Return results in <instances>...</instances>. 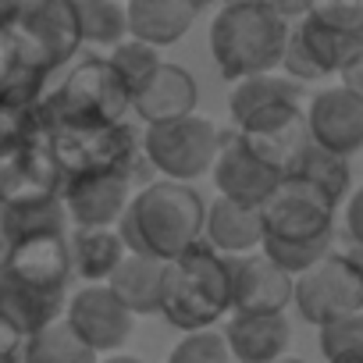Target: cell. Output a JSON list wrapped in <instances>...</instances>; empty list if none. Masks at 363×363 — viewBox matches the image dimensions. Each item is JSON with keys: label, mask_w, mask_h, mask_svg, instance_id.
I'll use <instances>...</instances> for the list:
<instances>
[{"label": "cell", "mask_w": 363, "mask_h": 363, "mask_svg": "<svg viewBox=\"0 0 363 363\" xmlns=\"http://www.w3.org/2000/svg\"><path fill=\"white\" fill-rule=\"evenodd\" d=\"M203 196L182 182H146L132 193L121 221L114 225L132 257L174 260L178 253L203 242Z\"/></svg>", "instance_id": "6da1fadb"}, {"label": "cell", "mask_w": 363, "mask_h": 363, "mask_svg": "<svg viewBox=\"0 0 363 363\" xmlns=\"http://www.w3.org/2000/svg\"><path fill=\"white\" fill-rule=\"evenodd\" d=\"M47 150L61 171V178H82V174H128L146 178L150 164L139 150V135L125 121H82V118H57L36 104Z\"/></svg>", "instance_id": "7a4b0ae2"}, {"label": "cell", "mask_w": 363, "mask_h": 363, "mask_svg": "<svg viewBox=\"0 0 363 363\" xmlns=\"http://www.w3.org/2000/svg\"><path fill=\"white\" fill-rule=\"evenodd\" d=\"M232 310V271L228 257L214 253L207 242L164 260L160 274V317L186 331H214V324Z\"/></svg>", "instance_id": "3957f363"}, {"label": "cell", "mask_w": 363, "mask_h": 363, "mask_svg": "<svg viewBox=\"0 0 363 363\" xmlns=\"http://www.w3.org/2000/svg\"><path fill=\"white\" fill-rule=\"evenodd\" d=\"M289 29L267 0H235L225 4L211 22V54L228 82L274 75L281 65Z\"/></svg>", "instance_id": "277c9868"}, {"label": "cell", "mask_w": 363, "mask_h": 363, "mask_svg": "<svg viewBox=\"0 0 363 363\" xmlns=\"http://www.w3.org/2000/svg\"><path fill=\"white\" fill-rule=\"evenodd\" d=\"M218 146H221L218 125L200 114L150 125L139 139L146 164L153 171H160L164 182H182V186H189L193 178H200L214 167Z\"/></svg>", "instance_id": "5b68a950"}, {"label": "cell", "mask_w": 363, "mask_h": 363, "mask_svg": "<svg viewBox=\"0 0 363 363\" xmlns=\"http://www.w3.org/2000/svg\"><path fill=\"white\" fill-rule=\"evenodd\" d=\"M292 303L313 328L363 313V264L352 253H328L292 281Z\"/></svg>", "instance_id": "8992f818"}, {"label": "cell", "mask_w": 363, "mask_h": 363, "mask_svg": "<svg viewBox=\"0 0 363 363\" xmlns=\"http://www.w3.org/2000/svg\"><path fill=\"white\" fill-rule=\"evenodd\" d=\"M43 107L57 118H82V121H121L132 111V93L121 82V75L111 68L107 57H82L72 75L54 89V96H43Z\"/></svg>", "instance_id": "52a82bcc"}, {"label": "cell", "mask_w": 363, "mask_h": 363, "mask_svg": "<svg viewBox=\"0 0 363 363\" xmlns=\"http://www.w3.org/2000/svg\"><path fill=\"white\" fill-rule=\"evenodd\" d=\"M264 239L271 242H317L335 235V203L310 182L285 174L260 207Z\"/></svg>", "instance_id": "ba28073f"}, {"label": "cell", "mask_w": 363, "mask_h": 363, "mask_svg": "<svg viewBox=\"0 0 363 363\" xmlns=\"http://www.w3.org/2000/svg\"><path fill=\"white\" fill-rule=\"evenodd\" d=\"M292 33L324 79L338 75L356 54H363V4H352V0L310 4Z\"/></svg>", "instance_id": "9c48e42d"}, {"label": "cell", "mask_w": 363, "mask_h": 363, "mask_svg": "<svg viewBox=\"0 0 363 363\" xmlns=\"http://www.w3.org/2000/svg\"><path fill=\"white\" fill-rule=\"evenodd\" d=\"M235 132H239V139L246 143V150H250L260 164H267L271 171H278L281 178L296 167V160H299L303 150L310 146L303 104L267 107V111L246 118Z\"/></svg>", "instance_id": "30bf717a"}, {"label": "cell", "mask_w": 363, "mask_h": 363, "mask_svg": "<svg viewBox=\"0 0 363 363\" xmlns=\"http://www.w3.org/2000/svg\"><path fill=\"white\" fill-rule=\"evenodd\" d=\"M11 29L43 61L47 72L68 65L82 43L72 0H18V18Z\"/></svg>", "instance_id": "8fae6325"}, {"label": "cell", "mask_w": 363, "mask_h": 363, "mask_svg": "<svg viewBox=\"0 0 363 363\" xmlns=\"http://www.w3.org/2000/svg\"><path fill=\"white\" fill-rule=\"evenodd\" d=\"M65 320L96 356L100 352L114 356L132 338V324H135V317L111 296L107 285H82L75 296H68Z\"/></svg>", "instance_id": "7c38bea8"}, {"label": "cell", "mask_w": 363, "mask_h": 363, "mask_svg": "<svg viewBox=\"0 0 363 363\" xmlns=\"http://www.w3.org/2000/svg\"><path fill=\"white\" fill-rule=\"evenodd\" d=\"M65 178L47 150V139H29L0 157V207H26L61 196Z\"/></svg>", "instance_id": "4fadbf2b"}, {"label": "cell", "mask_w": 363, "mask_h": 363, "mask_svg": "<svg viewBox=\"0 0 363 363\" xmlns=\"http://www.w3.org/2000/svg\"><path fill=\"white\" fill-rule=\"evenodd\" d=\"M303 114H306V132L313 146L345 160L363 150V100L356 93L342 86L320 89Z\"/></svg>", "instance_id": "5bb4252c"}, {"label": "cell", "mask_w": 363, "mask_h": 363, "mask_svg": "<svg viewBox=\"0 0 363 363\" xmlns=\"http://www.w3.org/2000/svg\"><path fill=\"white\" fill-rule=\"evenodd\" d=\"M211 174H214V186H218L221 200L239 203V207H257V211L264 207V200L281 182L278 171H271L267 164H260L246 150L239 132H221V146H218Z\"/></svg>", "instance_id": "9a60e30c"}, {"label": "cell", "mask_w": 363, "mask_h": 363, "mask_svg": "<svg viewBox=\"0 0 363 363\" xmlns=\"http://www.w3.org/2000/svg\"><path fill=\"white\" fill-rule=\"evenodd\" d=\"M132 200L128 174H82L65 178L61 203L75 228H114Z\"/></svg>", "instance_id": "2e32d148"}, {"label": "cell", "mask_w": 363, "mask_h": 363, "mask_svg": "<svg viewBox=\"0 0 363 363\" xmlns=\"http://www.w3.org/2000/svg\"><path fill=\"white\" fill-rule=\"evenodd\" d=\"M228 271L235 313H285V306L292 303V278L264 253L228 257Z\"/></svg>", "instance_id": "e0dca14e"}, {"label": "cell", "mask_w": 363, "mask_h": 363, "mask_svg": "<svg viewBox=\"0 0 363 363\" xmlns=\"http://www.w3.org/2000/svg\"><path fill=\"white\" fill-rule=\"evenodd\" d=\"M196 104H200L196 79L182 65H171V61H160L157 72L132 93V111L146 121V128L189 118V114H196Z\"/></svg>", "instance_id": "ac0fdd59"}, {"label": "cell", "mask_w": 363, "mask_h": 363, "mask_svg": "<svg viewBox=\"0 0 363 363\" xmlns=\"http://www.w3.org/2000/svg\"><path fill=\"white\" fill-rule=\"evenodd\" d=\"M0 274H11L36 289H68L72 278V257H68V235H22L15 239V250L8 257V267Z\"/></svg>", "instance_id": "d6986e66"}, {"label": "cell", "mask_w": 363, "mask_h": 363, "mask_svg": "<svg viewBox=\"0 0 363 363\" xmlns=\"http://www.w3.org/2000/svg\"><path fill=\"white\" fill-rule=\"evenodd\" d=\"M221 338L239 363H278L292 342V328L285 313H232Z\"/></svg>", "instance_id": "ffe728a7"}, {"label": "cell", "mask_w": 363, "mask_h": 363, "mask_svg": "<svg viewBox=\"0 0 363 363\" xmlns=\"http://www.w3.org/2000/svg\"><path fill=\"white\" fill-rule=\"evenodd\" d=\"M43 61L22 43L15 29L0 33V111H29L43 100Z\"/></svg>", "instance_id": "44dd1931"}, {"label": "cell", "mask_w": 363, "mask_h": 363, "mask_svg": "<svg viewBox=\"0 0 363 363\" xmlns=\"http://www.w3.org/2000/svg\"><path fill=\"white\" fill-rule=\"evenodd\" d=\"M128 36L146 47H171L200 18L196 0H128L125 4Z\"/></svg>", "instance_id": "7402d4cb"}, {"label": "cell", "mask_w": 363, "mask_h": 363, "mask_svg": "<svg viewBox=\"0 0 363 363\" xmlns=\"http://www.w3.org/2000/svg\"><path fill=\"white\" fill-rule=\"evenodd\" d=\"M68 289H36L11 274H0V313H4L26 338L40 335L65 317Z\"/></svg>", "instance_id": "603a6c76"}, {"label": "cell", "mask_w": 363, "mask_h": 363, "mask_svg": "<svg viewBox=\"0 0 363 363\" xmlns=\"http://www.w3.org/2000/svg\"><path fill=\"white\" fill-rule=\"evenodd\" d=\"M203 235H207V246L221 257L250 253L264 242V221H260L257 207H239V203H228V200H214L207 207V218H203Z\"/></svg>", "instance_id": "cb8c5ba5"}, {"label": "cell", "mask_w": 363, "mask_h": 363, "mask_svg": "<svg viewBox=\"0 0 363 363\" xmlns=\"http://www.w3.org/2000/svg\"><path fill=\"white\" fill-rule=\"evenodd\" d=\"M68 257H72V274L86 278L89 285H107V278L118 271L128 250L118 228H75L68 235Z\"/></svg>", "instance_id": "d4e9b609"}, {"label": "cell", "mask_w": 363, "mask_h": 363, "mask_svg": "<svg viewBox=\"0 0 363 363\" xmlns=\"http://www.w3.org/2000/svg\"><path fill=\"white\" fill-rule=\"evenodd\" d=\"M160 274H164V260L128 253L118 264V271L107 278V289L132 317H150L160 313Z\"/></svg>", "instance_id": "484cf974"}, {"label": "cell", "mask_w": 363, "mask_h": 363, "mask_svg": "<svg viewBox=\"0 0 363 363\" xmlns=\"http://www.w3.org/2000/svg\"><path fill=\"white\" fill-rule=\"evenodd\" d=\"M278 104H303V86L289 82L285 75H257V79H242L232 86L228 93V111L235 118V125H242L246 118L278 107Z\"/></svg>", "instance_id": "4316f807"}, {"label": "cell", "mask_w": 363, "mask_h": 363, "mask_svg": "<svg viewBox=\"0 0 363 363\" xmlns=\"http://www.w3.org/2000/svg\"><path fill=\"white\" fill-rule=\"evenodd\" d=\"M289 174L310 182V186L320 189L335 207H338L342 200H349V182H352L349 160H345V157H335V153H328V150H320V146H313V143L303 150V157L296 160V167H292Z\"/></svg>", "instance_id": "83f0119b"}, {"label": "cell", "mask_w": 363, "mask_h": 363, "mask_svg": "<svg viewBox=\"0 0 363 363\" xmlns=\"http://www.w3.org/2000/svg\"><path fill=\"white\" fill-rule=\"evenodd\" d=\"M72 11H75L79 40L96 47H118L121 40H128L125 4H118V0H72Z\"/></svg>", "instance_id": "f1b7e54d"}, {"label": "cell", "mask_w": 363, "mask_h": 363, "mask_svg": "<svg viewBox=\"0 0 363 363\" xmlns=\"http://www.w3.org/2000/svg\"><path fill=\"white\" fill-rule=\"evenodd\" d=\"M26 363H100V356L61 317L40 335L26 338Z\"/></svg>", "instance_id": "f546056e"}, {"label": "cell", "mask_w": 363, "mask_h": 363, "mask_svg": "<svg viewBox=\"0 0 363 363\" xmlns=\"http://www.w3.org/2000/svg\"><path fill=\"white\" fill-rule=\"evenodd\" d=\"M8 225L15 232V239L22 235H43V232H54V235H68V214H65V203L61 196L54 200H40V203H26V207H8Z\"/></svg>", "instance_id": "4dcf8cb0"}, {"label": "cell", "mask_w": 363, "mask_h": 363, "mask_svg": "<svg viewBox=\"0 0 363 363\" xmlns=\"http://www.w3.org/2000/svg\"><path fill=\"white\" fill-rule=\"evenodd\" d=\"M331 242H335V235L317 239V242H296V246H292V242H271V239H264V242H260V253L296 281L299 274H306L313 264H320V260L331 253Z\"/></svg>", "instance_id": "1f68e13d"}, {"label": "cell", "mask_w": 363, "mask_h": 363, "mask_svg": "<svg viewBox=\"0 0 363 363\" xmlns=\"http://www.w3.org/2000/svg\"><path fill=\"white\" fill-rule=\"evenodd\" d=\"M317 331H320V352L328 363H363V313L342 317Z\"/></svg>", "instance_id": "d6a6232c"}, {"label": "cell", "mask_w": 363, "mask_h": 363, "mask_svg": "<svg viewBox=\"0 0 363 363\" xmlns=\"http://www.w3.org/2000/svg\"><path fill=\"white\" fill-rule=\"evenodd\" d=\"M111 68L121 75V82L128 86V93H135L153 72H157V65L164 61L153 47H146V43H139V40H121L118 47H111Z\"/></svg>", "instance_id": "836d02e7"}, {"label": "cell", "mask_w": 363, "mask_h": 363, "mask_svg": "<svg viewBox=\"0 0 363 363\" xmlns=\"http://www.w3.org/2000/svg\"><path fill=\"white\" fill-rule=\"evenodd\" d=\"M167 363H232V356L221 331H196L171 349Z\"/></svg>", "instance_id": "e575fe53"}, {"label": "cell", "mask_w": 363, "mask_h": 363, "mask_svg": "<svg viewBox=\"0 0 363 363\" xmlns=\"http://www.w3.org/2000/svg\"><path fill=\"white\" fill-rule=\"evenodd\" d=\"M345 232L363 250V186L352 189V196L345 200Z\"/></svg>", "instance_id": "d590c367"}, {"label": "cell", "mask_w": 363, "mask_h": 363, "mask_svg": "<svg viewBox=\"0 0 363 363\" xmlns=\"http://www.w3.org/2000/svg\"><path fill=\"white\" fill-rule=\"evenodd\" d=\"M22 345H26V335L0 313V359H15Z\"/></svg>", "instance_id": "8d00e7d4"}, {"label": "cell", "mask_w": 363, "mask_h": 363, "mask_svg": "<svg viewBox=\"0 0 363 363\" xmlns=\"http://www.w3.org/2000/svg\"><path fill=\"white\" fill-rule=\"evenodd\" d=\"M338 75H342V89H349V93H356L363 100V54H356Z\"/></svg>", "instance_id": "74e56055"}, {"label": "cell", "mask_w": 363, "mask_h": 363, "mask_svg": "<svg viewBox=\"0 0 363 363\" xmlns=\"http://www.w3.org/2000/svg\"><path fill=\"white\" fill-rule=\"evenodd\" d=\"M15 250V232L8 225V207H0V271L8 267V257Z\"/></svg>", "instance_id": "f35d334b"}, {"label": "cell", "mask_w": 363, "mask_h": 363, "mask_svg": "<svg viewBox=\"0 0 363 363\" xmlns=\"http://www.w3.org/2000/svg\"><path fill=\"white\" fill-rule=\"evenodd\" d=\"M18 18V0H0V33L11 29Z\"/></svg>", "instance_id": "ab89813d"}, {"label": "cell", "mask_w": 363, "mask_h": 363, "mask_svg": "<svg viewBox=\"0 0 363 363\" xmlns=\"http://www.w3.org/2000/svg\"><path fill=\"white\" fill-rule=\"evenodd\" d=\"M100 363H146V359H139V356H128V352H114V356H104Z\"/></svg>", "instance_id": "60d3db41"}, {"label": "cell", "mask_w": 363, "mask_h": 363, "mask_svg": "<svg viewBox=\"0 0 363 363\" xmlns=\"http://www.w3.org/2000/svg\"><path fill=\"white\" fill-rule=\"evenodd\" d=\"M278 363H306V359H296V356H281Z\"/></svg>", "instance_id": "b9f144b4"}, {"label": "cell", "mask_w": 363, "mask_h": 363, "mask_svg": "<svg viewBox=\"0 0 363 363\" xmlns=\"http://www.w3.org/2000/svg\"><path fill=\"white\" fill-rule=\"evenodd\" d=\"M0 363H15V359H0Z\"/></svg>", "instance_id": "7bdbcfd3"}]
</instances>
